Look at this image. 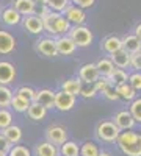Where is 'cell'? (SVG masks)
Instances as JSON below:
<instances>
[{
	"instance_id": "cell-44",
	"label": "cell",
	"mask_w": 141,
	"mask_h": 156,
	"mask_svg": "<svg viewBox=\"0 0 141 156\" xmlns=\"http://www.w3.org/2000/svg\"><path fill=\"white\" fill-rule=\"evenodd\" d=\"M135 34L141 39V23H139V25H136V28H135Z\"/></svg>"
},
{
	"instance_id": "cell-45",
	"label": "cell",
	"mask_w": 141,
	"mask_h": 156,
	"mask_svg": "<svg viewBox=\"0 0 141 156\" xmlns=\"http://www.w3.org/2000/svg\"><path fill=\"white\" fill-rule=\"evenodd\" d=\"M38 5H49V0H35Z\"/></svg>"
},
{
	"instance_id": "cell-39",
	"label": "cell",
	"mask_w": 141,
	"mask_h": 156,
	"mask_svg": "<svg viewBox=\"0 0 141 156\" xmlns=\"http://www.w3.org/2000/svg\"><path fill=\"white\" fill-rule=\"evenodd\" d=\"M9 150H11V142L8 140V137L5 134H0V151L9 153Z\"/></svg>"
},
{
	"instance_id": "cell-33",
	"label": "cell",
	"mask_w": 141,
	"mask_h": 156,
	"mask_svg": "<svg viewBox=\"0 0 141 156\" xmlns=\"http://www.w3.org/2000/svg\"><path fill=\"white\" fill-rule=\"evenodd\" d=\"M71 0H49V8L54 11H65Z\"/></svg>"
},
{
	"instance_id": "cell-22",
	"label": "cell",
	"mask_w": 141,
	"mask_h": 156,
	"mask_svg": "<svg viewBox=\"0 0 141 156\" xmlns=\"http://www.w3.org/2000/svg\"><path fill=\"white\" fill-rule=\"evenodd\" d=\"M63 90H66V92L72 94V95H80L82 92V81L77 80V78H69L63 83Z\"/></svg>"
},
{
	"instance_id": "cell-43",
	"label": "cell",
	"mask_w": 141,
	"mask_h": 156,
	"mask_svg": "<svg viewBox=\"0 0 141 156\" xmlns=\"http://www.w3.org/2000/svg\"><path fill=\"white\" fill-rule=\"evenodd\" d=\"M35 12H36V16L44 17V16L47 14V12H49V9H47V6H46V5H39V6H36Z\"/></svg>"
},
{
	"instance_id": "cell-20",
	"label": "cell",
	"mask_w": 141,
	"mask_h": 156,
	"mask_svg": "<svg viewBox=\"0 0 141 156\" xmlns=\"http://www.w3.org/2000/svg\"><path fill=\"white\" fill-rule=\"evenodd\" d=\"M2 22L6 25H17L20 22V12L16 8H6L2 12Z\"/></svg>"
},
{
	"instance_id": "cell-7",
	"label": "cell",
	"mask_w": 141,
	"mask_h": 156,
	"mask_svg": "<svg viewBox=\"0 0 141 156\" xmlns=\"http://www.w3.org/2000/svg\"><path fill=\"white\" fill-rule=\"evenodd\" d=\"M65 16H66V19L71 22V23H74V25H82L83 22H85V19H86V14H85V11H83V8H80V6H68L66 9H65Z\"/></svg>"
},
{
	"instance_id": "cell-27",
	"label": "cell",
	"mask_w": 141,
	"mask_h": 156,
	"mask_svg": "<svg viewBox=\"0 0 141 156\" xmlns=\"http://www.w3.org/2000/svg\"><path fill=\"white\" fill-rule=\"evenodd\" d=\"M96 66L102 76H110L111 72L114 70V62L111 59H100V61H97Z\"/></svg>"
},
{
	"instance_id": "cell-8",
	"label": "cell",
	"mask_w": 141,
	"mask_h": 156,
	"mask_svg": "<svg viewBox=\"0 0 141 156\" xmlns=\"http://www.w3.org/2000/svg\"><path fill=\"white\" fill-rule=\"evenodd\" d=\"M100 76V72L96 64H85L80 69V78L85 83H96Z\"/></svg>"
},
{
	"instance_id": "cell-4",
	"label": "cell",
	"mask_w": 141,
	"mask_h": 156,
	"mask_svg": "<svg viewBox=\"0 0 141 156\" xmlns=\"http://www.w3.org/2000/svg\"><path fill=\"white\" fill-rule=\"evenodd\" d=\"M69 36L72 37L75 45H79V47H88L93 42V33L89 31V28L82 27V25H75L74 28H71Z\"/></svg>"
},
{
	"instance_id": "cell-30",
	"label": "cell",
	"mask_w": 141,
	"mask_h": 156,
	"mask_svg": "<svg viewBox=\"0 0 141 156\" xmlns=\"http://www.w3.org/2000/svg\"><path fill=\"white\" fill-rule=\"evenodd\" d=\"M11 100H13V94L8 87H5L3 84H0V106L5 108L8 105H11Z\"/></svg>"
},
{
	"instance_id": "cell-24",
	"label": "cell",
	"mask_w": 141,
	"mask_h": 156,
	"mask_svg": "<svg viewBox=\"0 0 141 156\" xmlns=\"http://www.w3.org/2000/svg\"><path fill=\"white\" fill-rule=\"evenodd\" d=\"M38 156H58V150L52 142H43L36 147Z\"/></svg>"
},
{
	"instance_id": "cell-28",
	"label": "cell",
	"mask_w": 141,
	"mask_h": 156,
	"mask_svg": "<svg viewBox=\"0 0 141 156\" xmlns=\"http://www.w3.org/2000/svg\"><path fill=\"white\" fill-rule=\"evenodd\" d=\"M108 80H110V83L113 84V86H119V84H122V83H127V73L119 67V69H114L113 72H111V75L108 76Z\"/></svg>"
},
{
	"instance_id": "cell-16",
	"label": "cell",
	"mask_w": 141,
	"mask_h": 156,
	"mask_svg": "<svg viewBox=\"0 0 141 156\" xmlns=\"http://www.w3.org/2000/svg\"><path fill=\"white\" fill-rule=\"evenodd\" d=\"M47 139L52 144H65L66 142V129L61 126H50L47 129Z\"/></svg>"
},
{
	"instance_id": "cell-10",
	"label": "cell",
	"mask_w": 141,
	"mask_h": 156,
	"mask_svg": "<svg viewBox=\"0 0 141 156\" xmlns=\"http://www.w3.org/2000/svg\"><path fill=\"white\" fill-rule=\"evenodd\" d=\"M55 94L57 92H52V90H49V89H43V90H39V92H36L35 101L41 103V105L46 106L47 109L55 108Z\"/></svg>"
},
{
	"instance_id": "cell-35",
	"label": "cell",
	"mask_w": 141,
	"mask_h": 156,
	"mask_svg": "<svg viewBox=\"0 0 141 156\" xmlns=\"http://www.w3.org/2000/svg\"><path fill=\"white\" fill-rule=\"evenodd\" d=\"M8 156H32V154H30V150L27 147H24V145H14V147H11Z\"/></svg>"
},
{
	"instance_id": "cell-42",
	"label": "cell",
	"mask_w": 141,
	"mask_h": 156,
	"mask_svg": "<svg viewBox=\"0 0 141 156\" xmlns=\"http://www.w3.org/2000/svg\"><path fill=\"white\" fill-rule=\"evenodd\" d=\"M132 66H133L135 69H139V70H141V51L132 55Z\"/></svg>"
},
{
	"instance_id": "cell-13",
	"label": "cell",
	"mask_w": 141,
	"mask_h": 156,
	"mask_svg": "<svg viewBox=\"0 0 141 156\" xmlns=\"http://www.w3.org/2000/svg\"><path fill=\"white\" fill-rule=\"evenodd\" d=\"M57 48H58V53L61 55H72L74 53V50H75V42L72 41V37H66V36H63V37H58L57 39Z\"/></svg>"
},
{
	"instance_id": "cell-29",
	"label": "cell",
	"mask_w": 141,
	"mask_h": 156,
	"mask_svg": "<svg viewBox=\"0 0 141 156\" xmlns=\"http://www.w3.org/2000/svg\"><path fill=\"white\" fill-rule=\"evenodd\" d=\"M60 151L63 156H79L80 154V148L75 142H65V144H61Z\"/></svg>"
},
{
	"instance_id": "cell-14",
	"label": "cell",
	"mask_w": 141,
	"mask_h": 156,
	"mask_svg": "<svg viewBox=\"0 0 141 156\" xmlns=\"http://www.w3.org/2000/svg\"><path fill=\"white\" fill-rule=\"evenodd\" d=\"M36 5L38 3L35 2V0H14V2H13V8H16L24 16L33 14L35 9H36Z\"/></svg>"
},
{
	"instance_id": "cell-12",
	"label": "cell",
	"mask_w": 141,
	"mask_h": 156,
	"mask_svg": "<svg viewBox=\"0 0 141 156\" xmlns=\"http://www.w3.org/2000/svg\"><path fill=\"white\" fill-rule=\"evenodd\" d=\"M38 51L43 53L44 56H57L58 55V48H57V42L52 39H41L38 42Z\"/></svg>"
},
{
	"instance_id": "cell-38",
	"label": "cell",
	"mask_w": 141,
	"mask_h": 156,
	"mask_svg": "<svg viewBox=\"0 0 141 156\" xmlns=\"http://www.w3.org/2000/svg\"><path fill=\"white\" fill-rule=\"evenodd\" d=\"M104 94L108 100H116L119 98V94H118V90H116V86H113V84H108L105 89H104Z\"/></svg>"
},
{
	"instance_id": "cell-18",
	"label": "cell",
	"mask_w": 141,
	"mask_h": 156,
	"mask_svg": "<svg viewBox=\"0 0 141 156\" xmlns=\"http://www.w3.org/2000/svg\"><path fill=\"white\" fill-rule=\"evenodd\" d=\"M14 45H16V41L9 33L6 31H0V53H11L14 50Z\"/></svg>"
},
{
	"instance_id": "cell-5",
	"label": "cell",
	"mask_w": 141,
	"mask_h": 156,
	"mask_svg": "<svg viewBox=\"0 0 141 156\" xmlns=\"http://www.w3.org/2000/svg\"><path fill=\"white\" fill-rule=\"evenodd\" d=\"M75 105V95L66 92V90H60L55 94V108L60 111H69Z\"/></svg>"
},
{
	"instance_id": "cell-17",
	"label": "cell",
	"mask_w": 141,
	"mask_h": 156,
	"mask_svg": "<svg viewBox=\"0 0 141 156\" xmlns=\"http://www.w3.org/2000/svg\"><path fill=\"white\" fill-rule=\"evenodd\" d=\"M122 48L125 51H129L130 55L138 53L141 51V39L135 34V36H125L122 39Z\"/></svg>"
},
{
	"instance_id": "cell-36",
	"label": "cell",
	"mask_w": 141,
	"mask_h": 156,
	"mask_svg": "<svg viewBox=\"0 0 141 156\" xmlns=\"http://www.w3.org/2000/svg\"><path fill=\"white\" fill-rule=\"evenodd\" d=\"M130 112H132L133 119H135L136 122H141V98L133 100L132 106H130Z\"/></svg>"
},
{
	"instance_id": "cell-26",
	"label": "cell",
	"mask_w": 141,
	"mask_h": 156,
	"mask_svg": "<svg viewBox=\"0 0 141 156\" xmlns=\"http://www.w3.org/2000/svg\"><path fill=\"white\" fill-rule=\"evenodd\" d=\"M30 105H32V101H30V100L24 98V97H20V95H17V94L13 97V100H11V106L14 108L16 111H19V112L28 111Z\"/></svg>"
},
{
	"instance_id": "cell-46",
	"label": "cell",
	"mask_w": 141,
	"mask_h": 156,
	"mask_svg": "<svg viewBox=\"0 0 141 156\" xmlns=\"http://www.w3.org/2000/svg\"><path fill=\"white\" fill-rule=\"evenodd\" d=\"M97 156H110V154H108V153H105V151H102V153H99Z\"/></svg>"
},
{
	"instance_id": "cell-19",
	"label": "cell",
	"mask_w": 141,
	"mask_h": 156,
	"mask_svg": "<svg viewBox=\"0 0 141 156\" xmlns=\"http://www.w3.org/2000/svg\"><path fill=\"white\" fill-rule=\"evenodd\" d=\"M28 117L33 120H44V117L47 114V108L43 106L41 103H38V101H32V105L28 108Z\"/></svg>"
},
{
	"instance_id": "cell-47",
	"label": "cell",
	"mask_w": 141,
	"mask_h": 156,
	"mask_svg": "<svg viewBox=\"0 0 141 156\" xmlns=\"http://www.w3.org/2000/svg\"><path fill=\"white\" fill-rule=\"evenodd\" d=\"M0 156H6V153H3V151H0Z\"/></svg>"
},
{
	"instance_id": "cell-37",
	"label": "cell",
	"mask_w": 141,
	"mask_h": 156,
	"mask_svg": "<svg viewBox=\"0 0 141 156\" xmlns=\"http://www.w3.org/2000/svg\"><path fill=\"white\" fill-rule=\"evenodd\" d=\"M11 125V114L6 111V109H0V128L5 129L6 126Z\"/></svg>"
},
{
	"instance_id": "cell-25",
	"label": "cell",
	"mask_w": 141,
	"mask_h": 156,
	"mask_svg": "<svg viewBox=\"0 0 141 156\" xmlns=\"http://www.w3.org/2000/svg\"><path fill=\"white\" fill-rule=\"evenodd\" d=\"M3 134L8 137V140L11 142V144H17V142L20 140L22 137V131H20V128L16 126V125H9L3 129Z\"/></svg>"
},
{
	"instance_id": "cell-9",
	"label": "cell",
	"mask_w": 141,
	"mask_h": 156,
	"mask_svg": "<svg viewBox=\"0 0 141 156\" xmlns=\"http://www.w3.org/2000/svg\"><path fill=\"white\" fill-rule=\"evenodd\" d=\"M16 69L6 61H0V84H8L14 80Z\"/></svg>"
},
{
	"instance_id": "cell-3",
	"label": "cell",
	"mask_w": 141,
	"mask_h": 156,
	"mask_svg": "<svg viewBox=\"0 0 141 156\" xmlns=\"http://www.w3.org/2000/svg\"><path fill=\"white\" fill-rule=\"evenodd\" d=\"M119 129L121 128L116 125V122H100L97 125V137L105 142L118 140V137L121 134Z\"/></svg>"
},
{
	"instance_id": "cell-23",
	"label": "cell",
	"mask_w": 141,
	"mask_h": 156,
	"mask_svg": "<svg viewBox=\"0 0 141 156\" xmlns=\"http://www.w3.org/2000/svg\"><path fill=\"white\" fill-rule=\"evenodd\" d=\"M116 90H118V94H119V97L121 98H124V100H133L135 98V87L130 84V83H122V84H119V86H116Z\"/></svg>"
},
{
	"instance_id": "cell-6",
	"label": "cell",
	"mask_w": 141,
	"mask_h": 156,
	"mask_svg": "<svg viewBox=\"0 0 141 156\" xmlns=\"http://www.w3.org/2000/svg\"><path fill=\"white\" fill-rule=\"evenodd\" d=\"M24 27L32 34H39V33H43V30H46L43 17L36 16V14H30V16L25 17L24 19Z\"/></svg>"
},
{
	"instance_id": "cell-34",
	"label": "cell",
	"mask_w": 141,
	"mask_h": 156,
	"mask_svg": "<svg viewBox=\"0 0 141 156\" xmlns=\"http://www.w3.org/2000/svg\"><path fill=\"white\" fill-rule=\"evenodd\" d=\"M16 94L20 95V97H24V98H27V100H30V101H35V98H36V92H35L32 87H27V86L19 87Z\"/></svg>"
},
{
	"instance_id": "cell-40",
	"label": "cell",
	"mask_w": 141,
	"mask_h": 156,
	"mask_svg": "<svg viewBox=\"0 0 141 156\" xmlns=\"http://www.w3.org/2000/svg\"><path fill=\"white\" fill-rule=\"evenodd\" d=\"M129 83L136 89V90H139L141 89V73L139 72H136V73H133V75H130V78H129Z\"/></svg>"
},
{
	"instance_id": "cell-32",
	"label": "cell",
	"mask_w": 141,
	"mask_h": 156,
	"mask_svg": "<svg viewBox=\"0 0 141 156\" xmlns=\"http://www.w3.org/2000/svg\"><path fill=\"white\" fill-rule=\"evenodd\" d=\"M97 92H99V90H97V87H96L94 83H86L85 86H82V92H80V95L85 97V98H91V97H94Z\"/></svg>"
},
{
	"instance_id": "cell-15",
	"label": "cell",
	"mask_w": 141,
	"mask_h": 156,
	"mask_svg": "<svg viewBox=\"0 0 141 156\" xmlns=\"http://www.w3.org/2000/svg\"><path fill=\"white\" fill-rule=\"evenodd\" d=\"M114 122H116V125L121 128V129H130L135 123V119L130 111H121L116 114V117H114Z\"/></svg>"
},
{
	"instance_id": "cell-2",
	"label": "cell",
	"mask_w": 141,
	"mask_h": 156,
	"mask_svg": "<svg viewBox=\"0 0 141 156\" xmlns=\"http://www.w3.org/2000/svg\"><path fill=\"white\" fill-rule=\"evenodd\" d=\"M118 145L127 156H141V134L133 131H122L118 137Z\"/></svg>"
},
{
	"instance_id": "cell-21",
	"label": "cell",
	"mask_w": 141,
	"mask_h": 156,
	"mask_svg": "<svg viewBox=\"0 0 141 156\" xmlns=\"http://www.w3.org/2000/svg\"><path fill=\"white\" fill-rule=\"evenodd\" d=\"M102 47H104L105 51H108V53L111 55V53H114V51L122 48V39H119L116 36H108L104 41V44H102Z\"/></svg>"
},
{
	"instance_id": "cell-31",
	"label": "cell",
	"mask_w": 141,
	"mask_h": 156,
	"mask_svg": "<svg viewBox=\"0 0 141 156\" xmlns=\"http://www.w3.org/2000/svg\"><path fill=\"white\" fill-rule=\"evenodd\" d=\"M80 154L82 156H97L99 154V148L93 144V142H85L83 147L80 148Z\"/></svg>"
},
{
	"instance_id": "cell-41",
	"label": "cell",
	"mask_w": 141,
	"mask_h": 156,
	"mask_svg": "<svg viewBox=\"0 0 141 156\" xmlns=\"http://www.w3.org/2000/svg\"><path fill=\"white\" fill-rule=\"evenodd\" d=\"M71 2L77 6H80V8H89V6H93L96 0H71Z\"/></svg>"
},
{
	"instance_id": "cell-11",
	"label": "cell",
	"mask_w": 141,
	"mask_h": 156,
	"mask_svg": "<svg viewBox=\"0 0 141 156\" xmlns=\"http://www.w3.org/2000/svg\"><path fill=\"white\" fill-rule=\"evenodd\" d=\"M111 61L114 62V66L116 67H127V66H130L132 64V55L129 53V51H125L124 48L118 50V51H114V53H111Z\"/></svg>"
},
{
	"instance_id": "cell-1",
	"label": "cell",
	"mask_w": 141,
	"mask_h": 156,
	"mask_svg": "<svg viewBox=\"0 0 141 156\" xmlns=\"http://www.w3.org/2000/svg\"><path fill=\"white\" fill-rule=\"evenodd\" d=\"M43 20L44 28L52 34H63L71 30V22L66 19V16L60 14V11H49Z\"/></svg>"
}]
</instances>
